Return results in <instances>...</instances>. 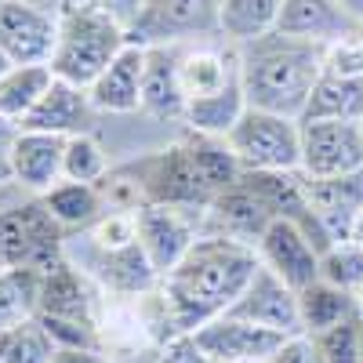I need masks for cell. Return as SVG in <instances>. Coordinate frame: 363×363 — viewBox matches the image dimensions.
<instances>
[{
  "mask_svg": "<svg viewBox=\"0 0 363 363\" xmlns=\"http://www.w3.org/2000/svg\"><path fill=\"white\" fill-rule=\"evenodd\" d=\"M0 51L15 66L51 62L55 15L33 8L29 0H0Z\"/></svg>",
  "mask_w": 363,
  "mask_h": 363,
  "instance_id": "cell-15",
  "label": "cell"
},
{
  "mask_svg": "<svg viewBox=\"0 0 363 363\" xmlns=\"http://www.w3.org/2000/svg\"><path fill=\"white\" fill-rule=\"evenodd\" d=\"M142 113L157 120H182V113H186V95H182V77H178V48H145Z\"/></svg>",
  "mask_w": 363,
  "mask_h": 363,
  "instance_id": "cell-23",
  "label": "cell"
},
{
  "mask_svg": "<svg viewBox=\"0 0 363 363\" xmlns=\"http://www.w3.org/2000/svg\"><path fill=\"white\" fill-rule=\"evenodd\" d=\"M359 356H363V320H359Z\"/></svg>",
  "mask_w": 363,
  "mask_h": 363,
  "instance_id": "cell-45",
  "label": "cell"
},
{
  "mask_svg": "<svg viewBox=\"0 0 363 363\" xmlns=\"http://www.w3.org/2000/svg\"><path fill=\"white\" fill-rule=\"evenodd\" d=\"M269 363H323V352H320V342L301 330V335L284 338V345L272 352Z\"/></svg>",
  "mask_w": 363,
  "mask_h": 363,
  "instance_id": "cell-36",
  "label": "cell"
},
{
  "mask_svg": "<svg viewBox=\"0 0 363 363\" xmlns=\"http://www.w3.org/2000/svg\"><path fill=\"white\" fill-rule=\"evenodd\" d=\"M182 145H186V153H189V160H193V167H196V174L203 182V189L211 196H218L222 189L236 186L240 174H244V167H240L229 142L218 138V135H200V131L186 128L182 131Z\"/></svg>",
  "mask_w": 363,
  "mask_h": 363,
  "instance_id": "cell-24",
  "label": "cell"
},
{
  "mask_svg": "<svg viewBox=\"0 0 363 363\" xmlns=\"http://www.w3.org/2000/svg\"><path fill=\"white\" fill-rule=\"evenodd\" d=\"M203 222H207L203 233H225L233 240H244V244H258V236L277 218L262 207V200L244 182H236V186L222 189L218 196H211V203L203 211Z\"/></svg>",
  "mask_w": 363,
  "mask_h": 363,
  "instance_id": "cell-21",
  "label": "cell"
},
{
  "mask_svg": "<svg viewBox=\"0 0 363 363\" xmlns=\"http://www.w3.org/2000/svg\"><path fill=\"white\" fill-rule=\"evenodd\" d=\"M51 363H113L106 349H55Z\"/></svg>",
  "mask_w": 363,
  "mask_h": 363,
  "instance_id": "cell-39",
  "label": "cell"
},
{
  "mask_svg": "<svg viewBox=\"0 0 363 363\" xmlns=\"http://www.w3.org/2000/svg\"><path fill=\"white\" fill-rule=\"evenodd\" d=\"M44 203L48 211L55 215V222L62 225L69 236L73 233H84L91 229L102 215H106V200H102V189L99 186H91V182H58V186H51L44 193Z\"/></svg>",
  "mask_w": 363,
  "mask_h": 363,
  "instance_id": "cell-25",
  "label": "cell"
},
{
  "mask_svg": "<svg viewBox=\"0 0 363 363\" xmlns=\"http://www.w3.org/2000/svg\"><path fill=\"white\" fill-rule=\"evenodd\" d=\"M193 342L215 363H262V359H272V352L284 345V335L265 330L251 320H240L233 313H222L215 320H207L203 327H196Z\"/></svg>",
  "mask_w": 363,
  "mask_h": 363,
  "instance_id": "cell-13",
  "label": "cell"
},
{
  "mask_svg": "<svg viewBox=\"0 0 363 363\" xmlns=\"http://www.w3.org/2000/svg\"><path fill=\"white\" fill-rule=\"evenodd\" d=\"M359 309H356V294L327 284V280H316L309 287L298 291V316H301V330L306 335H323V330L338 327L345 320H352Z\"/></svg>",
  "mask_w": 363,
  "mask_h": 363,
  "instance_id": "cell-26",
  "label": "cell"
},
{
  "mask_svg": "<svg viewBox=\"0 0 363 363\" xmlns=\"http://www.w3.org/2000/svg\"><path fill=\"white\" fill-rule=\"evenodd\" d=\"M142 196V207L145 203H160V207H178V211H207L211 203V193L203 189V182L186 153V145L171 142L167 149H157V153H145L131 164L120 167Z\"/></svg>",
  "mask_w": 363,
  "mask_h": 363,
  "instance_id": "cell-6",
  "label": "cell"
},
{
  "mask_svg": "<svg viewBox=\"0 0 363 363\" xmlns=\"http://www.w3.org/2000/svg\"><path fill=\"white\" fill-rule=\"evenodd\" d=\"M106 294L91 284L84 269H77L69 258L55 262L51 269L40 272V301H37V316L51 320H77V323H95L102 320Z\"/></svg>",
  "mask_w": 363,
  "mask_h": 363,
  "instance_id": "cell-10",
  "label": "cell"
},
{
  "mask_svg": "<svg viewBox=\"0 0 363 363\" xmlns=\"http://www.w3.org/2000/svg\"><path fill=\"white\" fill-rule=\"evenodd\" d=\"M320 280L335 284L349 294L363 291V247L356 240H335L320 251Z\"/></svg>",
  "mask_w": 363,
  "mask_h": 363,
  "instance_id": "cell-34",
  "label": "cell"
},
{
  "mask_svg": "<svg viewBox=\"0 0 363 363\" xmlns=\"http://www.w3.org/2000/svg\"><path fill=\"white\" fill-rule=\"evenodd\" d=\"M69 233L55 222L44 196L26 193L0 203V269H51L66 258Z\"/></svg>",
  "mask_w": 363,
  "mask_h": 363,
  "instance_id": "cell-4",
  "label": "cell"
},
{
  "mask_svg": "<svg viewBox=\"0 0 363 363\" xmlns=\"http://www.w3.org/2000/svg\"><path fill=\"white\" fill-rule=\"evenodd\" d=\"M301 120H363V77L320 73Z\"/></svg>",
  "mask_w": 363,
  "mask_h": 363,
  "instance_id": "cell-27",
  "label": "cell"
},
{
  "mask_svg": "<svg viewBox=\"0 0 363 363\" xmlns=\"http://www.w3.org/2000/svg\"><path fill=\"white\" fill-rule=\"evenodd\" d=\"M178 77H182V95H186V102L203 99V95H218V91L240 84L236 48L233 44L225 51L200 48V44L178 48Z\"/></svg>",
  "mask_w": 363,
  "mask_h": 363,
  "instance_id": "cell-22",
  "label": "cell"
},
{
  "mask_svg": "<svg viewBox=\"0 0 363 363\" xmlns=\"http://www.w3.org/2000/svg\"><path fill=\"white\" fill-rule=\"evenodd\" d=\"M128 48V26L99 0H62L55 11L51 73L66 84L91 87L113 58Z\"/></svg>",
  "mask_w": 363,
  "mask_h": 363,
  "instance_id": "cell-3",
  "label": "cell"
},
{
  "mask_svg": "<svg viewBox=\"0 0 363 363\" xmlns=\"http://www.w3.org/2000/svg\"><path fill=\"white\" fill-rule=\"evenodd\" d=\"M240 320H251L265 330L291 338L301 335V316H298V291L287 287L277 272L258 265V272L251 277V284L244 287V294L236 298V306L229 309Z\"/></svg>",
  "mask_w": 363,
  "mask_h": 363,
  "instance_id": "cell-14",
  "label": "cell"
},
{
  "mask_svg": "<svg viewBox=\"0 0 363 363\" xmlns=\"http://www.w3.org/2000/svg\"><path fill=\"white\" fill-rule=\"evenodd\" d=\"M338 4H342V8H345V11H349V15L359 22V26H363V0H338Z\"/></svg>",
  "mask_w": 363,
  "mask_h": 363,
  "instance_id": "cell-41",
  "label": "cell"
},
{
  "mask_svg": "<svg viewBox=\"0 0 363 363\" xmlns=\"http://www.w3.org/2000/svg\"><path fill=\"white\" fill-rule=\"evenodd\" d=\"M262 363H269V359H262Z\"/></svg>",
  "mask_w": 363,
  "mask_h": 363,
  "instance_id": "cell-47",
  "label": "cell"
},
{
  "mask_svg": "<svg viewBox=\"0 0 363 363\" xmlns=\"http://www.w3.org/2000/svg\"><path fill=\"white\" fill-rule=\"evenodd\" d=\"M55 349L58 345L51 342V335L37 316L0 330V363H51Z\"/></svg>",
  "mask_w": 363,
  "mask_h": 363,
  "instance_id": "cell-32",
  "label": "cell"
},
{
  "mask_svg": "<svg viewBox=\"0 0 363 363\" xmlns=\"http://www.w3.org/2000/svg\"><path fill=\"white\" fill-rule=\"evenodd\" d=\"M11 66H15V62H11V58H8V55H4V51H0V77H4V73H8V69H11Z\"/></svg>",
  "mask_w": 363,
  "mask_h": 363,
  "instance_id": "cell-43",
  "label": "cell"
},
{
  "mask_svg": "<svg viewBox=\"0 0 363 363\" xmlns=\"http://www.w3.org/2000/svg\"><path fill=\"white\" fill-rule=\"evenodd\" d=\"M80 240V251L66 244V258L84 269L91 284H95L106 298H138V294H149L160 287V277L157 269L149 265L142 244H124V247H102L95 244L87 233H73Z\"/></svg>",
  "mask_w": 363,
  "mask_h": 363,
  "instance_id": "cell-8",
  "label": "cell"
},
{
  "mask_svg": "<svg viewBox=\"0 0 363 363\" xmlns=\"http://www.w3.org/2000/svg\"><path fill=\"white\" fill-rule=\"evenodd\" d=\"M40 272L37 269H0V330L37 316Z\"/></svg>",
  "mask_w": 363,
  "mask_h": 363,
  "instance_id": "cell-31",
  "label": "cell"
},
{
  "mask_svg": "<svg viewBox=\"0 0 363 363\" xmlns=\"http://www.w3.org/2000/svg\"><path fill=\"white\" fill-rule=\"evenodd\" d=\"M142 73H145V48L128 44L113 62L91 80L87 99L95 113H138L142 109Z\"/></svg>",
  "mask_w": 363,
  "mask_h": 363,
  "instance_id": "cell-20",
  "label": "cell"
},
{
  "mask_svg": "<svg viewBox=\"0 0 363 363\" xmlns=\"http://www.w3.org/2000/svg\"><path fill=\"white\" fill-rule=\"evenodd\" d=\"M51 84H55V73H51L48 62L11 66L4 77H0V113L18 124V120L44 99V91Z\"/></svg>",
  "mask_w": 363,
  "mask_h": 363,
  "instance_id": "cell-29",
  "label": "cell"
},
{
  "mask_svg": "<svg viewBox=\"0 0 363 363\" xmlns=\"http://www.w3.org/2000/svg\"><path fill=\"white\" fill-rule=\"evenodd\" d=\"M15 138H18V124L0 113V186L11 182V149H15Z\"/></svg>",
  "mask_w": 363,
  "mask_h": 363,
  "instance_id": "cell-38",
  "label": "cell"
},
{
  "mask_svg": "<svg viewBox=\"0 0 363 363\" xmlns=\"http://www.w3.org/2000/svg\"><path fill=\"white\" fill-rule=\"evenodd\" d=\"M222 37V0H145L128 22V44L186 48Z\"/></svg>",
  "mask_w": 363,
  "mask_h": 363,
  "instance_id": "cell-5",
  "label": "cell"
},
{
  "mask_svg": "<svg viewBox=\"0 0 363 363\" xmlns=\"http://www.w3.org/2000/svg\"><path fill=\"white\" fill-rule=\"evenodd\" d=\"M225 142L244 171H298L301 164V120L294 116L247 106Z\"/></svg>",
  "mask_w": 363,
  "mask_h": 363,
  "instance_id": "cell-7",
  "label": "cell"
},
{
  "mask_svg": "<svg viewBox=\"0 0 363 363\" xmlns=\"http://www.w3.org/2000/svg\"><path fill=\"white\" fill-rule=\"evenodd\" d=\"M323 44L287 37L280 29H269L247 44H236L240 84H244L247 106L301 120L306 102L323 73Z\"/></svg>",
  "mask_w": 363,
  "mask_h": 363,
  "instance_id": "cell-2",
  "label": "cell"
},
{
  "mask_svg": "<svg viewBox=\"0 0 363 363\" xmlns=\"http://www.w3.org/2000/svg\"><path fill=\"white\" fill-rule=\"evenodd\" d=\"M306 186H309V203L327 244L349 240L363 211V167L349 174H335V178H306Z\"/></svg>",
  "mask_w": 363,
  "mask_h": 363,
  "instance_id": "cell-16",
  "label": "cell"
},
{
  "mask_svg": "<svg viewBox=\"0 0 363 363\" xmlns=\"http://www.w3.org/2000/svg\"><path fill=\"white\" fill-rule=\"evenodd\" d=\"M363 167V120H301L306 178H335Z\"/></svg>",
  "mask_w": 363,
  "mask_h": 363,
  "instance_id": "cell-9",
  "label": "cell"
},
{
  "mask_svg": "<svg viewBox=\"0 0 363 363\" xmlns=\"http://www.w3.org/2000/svg\"><path fill=\"white\" fill-rule=\"evenodd\" d=\"M255 251H258V262L265 269H272L294 291L320 280V247L313 244V236L294 222H284V218L269 222V229L258 236Z\"/></svg>",
  "mask_w": 363,
  "mask_h": 363,
  "instance_id": "cell-12",
  "label": "cell"
},
{
  "mask_svg": "<svg viewBox=\"0 0 363 363\" xmlns=\"http://www.w3.org/2000/svg\"><path fill=\"white\" fill-rule=\"evenodd\" d=\"M62 153L66 138L62 135H44V131H22L11 149V182L26 193L44 196L51 186L62 182Z\"/></svg>",
  "mask_w": 363,
  "mask_h": 363,
  "instance_id": "cell-19",
  "label": "cell"
},
{
  "mask_svg": "<svg viewBox=\"0 0 363 363\" xmlns=\"http://www.w3.org/2000/svg\"><path fill=\"white\" fill-rule=\"evenodd\" d=\"M349 240H356V244L363 247V211H359V218H356V225H352V236Z\"/></svg>",
  "mask_w": 363,
  "mask_h": 363,
  "instance_id": "cell-42",
  "label": "cell"
},
{
  "mask_svg": "<svg viewBox=\"0 0 363 363\" xmlns=\"http://www.w3.org/2000/svg\"><path fill=\"white\" fill-rule=\"evenodd\" d=\"M99 4H102V8H109V11H113V15H116L120 22L128 26V22H131V18L138 15V8L145 4V0H99Z\"/></svg>",
  "mask_w": 363,
  "mask_h": 363,
  "instance_id": "cell-40",
  "label": "cell"
},
{
  "mask_svg": "<svg viewBox=\"0 0 363 363\" xmlns=\"http://www.w3.org/2000/svg\"><path fill=\"white\" fill-rule=\"evenodd\" d=\"M280 0H222V37L225 44H247L277 29Z\"/></svg>",
  "mask_w": 363,
  "mask_h": 363,
  "instance_id": "cell-30",
  "label": "cell"
},
{
  "mask_svg": "<svg viewBox=\"0 0 363 363\" xmlns=\"http://www.w3.org/2000/svg\"><path fill=\"white\" fill-rule=\"evenodd\" d=\"M109 171L113 167H109L106 149L91 131L66 138V153H62V178L66 182H91V186H99Z\"/></svg>",
  "mask_w": 363,
  "mask_h": 363,
  "instance_id": "cell-33",
  "label": "cell"
},
{
  "mask_svg": "<svg viewBox=\"0 0 363 363\" xmlns=\"http://www.w3.org/2000/svg\"><path fill=\"white\" fill-rule=\"evenodd\" d=\"M258 265L262 262L255 244L233 240L225 233H200L189 255L160 280L178 335H193L207 320L229 313Z\"/></svg>",
  "mask_w": 363,
  "mask_h": 363,
  "instance_id": "cell-1",
  "label": "cell"
},
{
  "mask_svg": "<svg viewBox=\"0 0 363 363\" xmlns=\"http://www.w3.org/2000/svg\"><path fill=\"white\" fill-rule=\"evenodd\" d=\"M316 342H320L323 363H363V356H359V313L338 327L323 330V335H316Z\"/></svg>",
  "mask_w": 363,
  "mask_h": 363,
  "instance_id": "cell-35",
  "label": "cell"
},
{
  "mask_svg": "<svg viewBox=\"0 0 363 363\" xmlns=\"http://www.w3.org/2000/svg\"><path fill=\"white\" fill-rule=\"evenodd\" d=\"M356 309H359V320H363V291L356 294Z\"/></svg>",
  "mask_w": 363,
  "mask_h": 363,
  "instance_id": "cell-44",
  "label": "cell"
},
{
  "mask_svg": "<svg viewBox=\"0 0 363 363\" xmlns=\"http://www.w3.org/2000/svg\"><path fill=\"white\" fill-rule=\"evenodd\" d=\"M91 120H95V106L87 99V87H77L55 77V84L44 91V99L18 120V128L69 138V135L91 131Z\"/></svg>",
  "mask_w": 363,
  "mask_h": 363,
  "instance_id": "cell-18",
  "label": "cell"
},
{
  "mask_svg": "<svg viewBox=\"0 0 363 363\" xmlns=\"http://www.w3.org/2000/svg\"><path fill=\"white\" fill-rule=\"evenodd\" d=\"M135 218H138V244H142L149 265L157 269L160 280L189 255V247L196 244V236L203 233L193 222L189 211H178V207L145 203V207L135 211Z\"/></svg>",
  "mask_w": 363,
  "mask_h": 363,
  "instance_id": "cell-11",
  "label": "cell"
},
{
  "mask_svg": "<svg viewBox=\"0 0 363 363\" xmlns=\"http://www.w3.org/2000/svg\"><path fill=\"white\" fill-rule=\"evenodd\" d=\"M157 363H215L211 359L196 342H193V335H178V338H171L164 349H160V359Z\"/></svg>",
  "mask_w": 363,
  "mask_h": 363,
  "instance_id": "cell-37",
  "label": "cell"
},
{
  "mask_svg": "<svg viewBox=\"0 0 363 363\" xmlns=\"http://www.w3.org/2000/svg\"><path fill=\"white\" fill-rule=\"evenodd\" d=\"M277 29L287 37H301L313 44H338L359 33V22L338 4V0H280Z\"/></svg>",
  "mask_w": 363,
  "mask_h": 363,
  "instance_id": "cell-17",
  "label": "cell"
},
{
  "mask_svg": "<svg viewBox=\"0 0 363 363\" xmlns=\"http://www.w3.org/2000/svg\"><path fill=\"white\" fill-rule=\"evenodd\" d=\"M359 48H363V29H359Z\"/></svg>",
  "mask_w": 363,
  "mask_h": 363,
  "instance_id": "cell-46",
  "label": "cell"
},
{
  "mask_svg": "<svg viewBox=\"0 0 363 363\" xmlns=\"http://www.w3.org/2000/svg\"><path fill=\"white\" fill-rule=\"evenodd\" d=\"M247 109V99H244V84H233L218 95H203V99H193L186 102V113H182V124L189 131H200V135H218L225 138L236 120L244 116Z\"/></svg>",
  "mask_w": 363,
  "mask_h": 363,
  "instance_id": "cell-28",
  "label": "cell"
}]
</instances>
